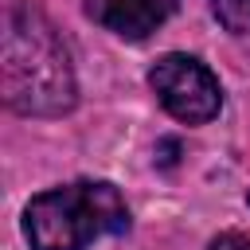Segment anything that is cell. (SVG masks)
I'll return each instance as SVG.
<instances>
[{
    "mask_svg": "<svg viewBox=\"0 0 250 250\" xmlns=\"http://www.w3.org/2000/svg\"><path fill=\"white\" fill-rule=\"evenodd\" d=\"M0 90L8 109L23 117H59L78 102L70 51L59 39L55 23L27 0L4 8Z\"/></svg>",
    "mask_w": 250,
    "mask_h": 250,
    "instance_id": "1",
    "label": "cell"
},
{
    "mask_svg": "<svg viewBox=\"0 0 250 250\" xmlns=\"http://www.w3.org/2000/svg\"><path fill=\"white\" fill-rule=\"evenodd\" d=\"M129 207L105 180H74L35 195L23 211L31 250H86L102 234H125Z\"/></svg>",
    "mask_w": 250,
    "mask_h": 250,
    "instance_id": "2",
    "label": "cell"
},
{
    "mask_svg": "<svg viewBox=\"0 0 250 250\" xmlns=\"http://www.w3.org/2000/svg\"><path fill=\"white\" fill-rule=\"evenodd\" d=\"M148 86L160 98V105L184 125H207L223 109V86L211 74V66L199 62L195 55H160L148 70Z\"/></svg>",
    "mask_w": 250,
    "mask_h": 250,
    "instance_id": "3",
    "label": "cell"
},
{
    "mask_svg": "<svg viewBox=\"0 0 250 250\" xmlns=\"http://www.w3.org/2000/svg\"><path fill=\"white\" fill-rule=\"evenodd\" d=\"M180 0H90L86 12L102 27H109L117 39L141 43L148 39L168 16H176Z\"/></svg>",
    "mask_w": 250,
    "mask_h": 250,
    "instance_id": "4",
    "label": "cell"
},
{
    "mask_svg": "<svg viewBox=\"0 0 250 250\" xmlns=\"http://www.w3.org/2000/svg\"><path fill=\"white\" fill-rule=\"evenodd\" d=\"M211 12L219 23L234 35H250V0H211Z\"/></svg>",
    "mask_w": 250,
    "mask_h": 250,
    "instance_id": "5",
    "label": "cell"
},
{
    "mask_svg": "<svg viewBox=\"0 0 250 250\" xmlns=\"http://www.w3.org/2000/svg\"><path fill=\"white\" fill-rule=\"evenodd\" d=\"M211 250H250V234H238V230H227L211 242Z\"/></svg>",
    "mask_w": 250,
    "mask_h": 250,
    "instance_id": "6",
    "label": "cell"
}]
</instances>
